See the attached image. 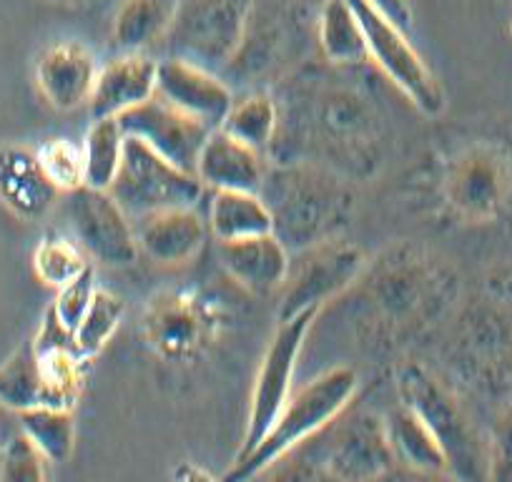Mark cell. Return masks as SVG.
Returning <instances> with one entry per match:
<instances>
[{
	"mask_svg": "<svg viewBox=\"0 0 512 482\" xmlns=\"http://www.w3.org/2000/svg\"><path fill=\"white\" fill-rule=\"evenodd\" d=\"M96 274H93V267H86L81 274H78L73 282H68L66 287L58 289L56 299L48 309L53 312V317L68 329V332H76L78 324H81L83 314H86L88 304H91L93 294H96Z\"/></svg>",
	"mask_w": 512,
	"mask_h": 482,
	"instance_id": "4dcf8cb0",
	"label": "cell"
},
{
	"mask_svg": "<svg viewBox=\"0 0 512 482\" xmlns=\"http://www.w3.org/2000/svg\"><path fill=\"white\" fill-rule=\"evenodd\" d=\"M344 3L357 18L359 31L367 41L369 58L377 63L379 71L390 78L422 113L440 116L445 111V91L432 68L407 41V33L374 0H344Z\"/></svg>",
	"mask_w": 512,
	"mask_h": 482,
	"instance_id": "3957f363",
	"label": "cell"
},
{
	"mask_svg": "<svg viewBox=\"0 0 512 482\" xmlns=\"http://www.w3.org/2000/svg\"><path fill=\"white\" fill-rule=\"evenodd\" d=\"M58 194L43 171L36 149L23 144L0 146V204L23 221H38L53 209Z\"/></svg>",
	"mask_w": 512,
	"mask_h": 482,
	"instance_id": "e0dca14e",
	"label": "cell"
},
{
	"mask_svg": "<svg viewBox=\"0 0 512 482\" xmlns=\"http://www.w3.org/2000/svg\"><path fill=\"white\" fill-rule=\"evenodd\" d=\"M123 146H126V134L118 124V118H96L93 121L81 146L86 186L98 191L111 189L123 159Z\"/></svg>",
	"mask_w": 512,
	"mask_h": 482,
	"instance_id": "d4e9b609",
	"label": "cell"
},
{
	"mask_svg": "<svg viewBox=\"0 0 512 482\" xmlns=\"http://www.w3.org/2000/svg\"><path fill=\"white\" fill-rule=\"evenodd\" d=\"M98 68L101 66L83 43H51L36 61V86L56 111H76L91 101Z\"/></svg>",
	"mask_w": 512,
	"mask_h": 482,
	"instance_id": "5bb4252c",
	"label": "cell"
},
{
	"mask_svg": "<svg viewBox=\"0 0 512 482\" xmlns=\"http://www.w3.org/2000/svg\"><path fill=\"white\" fill-rule=\"evenodd\" d=\"M174 482H221V480H216L206 467L196 465V462H181V465L176 467Z\"/></svg>",
	"mask_w": 512,
	"mask_h": 482,
	"instance_id": "74e56055",
	"label": "cell"
},
{
	"mask_svg": "<svg viewBox=\"0 0 512 482\" xmlns=\"http://www.w3.org/2000/svg\"><path fill=\"white\" fill-rule=\"evenodd\" d=\"M159 61L146 51H121L98 68L88 111L96 118H118L156 96Z\"/></svg>",
	"mask_w": 512,
	"mask_h": 482,
	"instance_id": "9a60e30c",
	"label": "cell"
},
{
	"mask_svg": "<svg viewBox=\"0 0 512 482\" xmlns=\"http://www.w3.org/2000/svg\"><path fill=\"white\" fill-rule=\"evenodd\" d=\"M402 405L427 425L457 482H487V435L450 387L420 365H407L397 377Z\"/></svg>",
	"mask_w": 512,
	"mask_h": 482,
	"instance_id": "7a4b0ae2",
	"label": "cell"
},
{
	"mask_svg": "<svg viewBox=\"0 0 512 482\" xmlns=\"http://www.w3.org/2000/svg\"><path fill=\"white\" fill-rule=\"evenodd\" d=\"M219 259L239 287L259 297L282 292L292 267L289 249L277 234L219 241Z\"/></svg>",
	"mask_w": 512,
	"mask_h": 482,
	"instance_id": "ac0fdd59",
	"label": "cell"
},
{
	"mask_svg": "<svg viewBox=\"0 0 512 482\" xmlns=\"http://www.w3.org/2000/svg\"><path fill=\"white\" fill-rule=\"evenodd\" d=\"M206 224L216 241L274 234L272 209L259 191H214Z\"/></svg>",
	"mask_w": 512,
	"mask_h": 482,
	"instance_id": "ffe728a7",
	"label": "cell"
},
{
	"mask_svg": "<svg viewBox=\"0 0 512 482\" xmlns=\"http://www.w3.org/2000/svg\"><path fill=\"white\" fill-rule=\"evenodd\" d=\"M181 0H123L113 18V43L121 51H146L164 38Z\"/></svg>",
	"mask_w": 512,
	"mask_h": 482,
	"instance_id": "44dd1931",
	"label": "cell"
},
{
	"mask_svg": "<svg viewBox=\"0 0 512 482\" xmlns=\"http://www.w3.org/2000/svg\"><path fill=\"white\" fill-rule=\"evenodd\" d=\"M267 472H272L269 482H324L327 472L322 470L317 457L309 452L307 445L297 447L282 460L274 462Z\"/></svg>",
	"mask_w": 512,
	"mask_h": 482,
	"instance_id": "836d02e7",
	"label": "cell"
},
{
	"mask_svg": "<svg viewBox=\"0 0 512 482\" xmlns=\"http://www.w3.org/2000/svg\"><path fill=\"white\" fill-rule=\"evenodd\" d=\"M71 224L78 247L106 267H131L139 257V241L131 216L118 206L108 191H71Z\"/></svg>",
	"mask_w": 512,
	"mask_h": 482,
	"instance_id": "30bf717a",
	"label": "cell"
},
{
	"mask_svg": "<svg viewBox=\"0 0 512 482\" xmlns=\"http://www.w3.org/2000/svg\"><path fill=\"white\" fill-rule=\"evenodd\" d=\"M251 0H181L166 41L171 56L199 66H226L239 51Z\"/></svg>",
	"mask_w": 512,
	"mask_h": 482,
	"instance_id": "ba28073f",
	"label": "cell"
},
{
	"mask_svg": "<svg viewBox=\"0 0 512 482\" xmlns=\"http://www.w3.org/2000/svg\"><path fill=\"white\" fill-rule=\"evenodd\" d=\"M304 445L334 482H372L397 465L384 417L367 410H344Z\"/></svg>",
	"mask_w": 512,
	"mask_h": 482,
	"instance_id": "5b68a950",
	"label": "cell"
},
{
	"mask_svg": "<svg viewBox=\"0 0 512 482\" xmlns=\"http://www.w3.org/2000/svg\"><path fill=\"white\" fill-rule=\"evenodd\" d=\"M364 267V257L347 241H319L302 249L299 262L289 267V277L282 287L279 322L302 312H322L324 304L342 294Z\"/></svg>",
	"mask_w": 512,
	"mask_h": 482,
	"instance_id": "9c48e42d",
	"label": "cell"
},
{
	"mask_svg": "<svg viewBox=\"0 0 512 482\" xmlns=\"http://www.w3.org/2000/svg\"><path fill=\"white\" fill-rule=\"evenodd\" d=\"M41 159L43 171L48 179L56 184L58 191H71L86 186V174H83V149L68 139H51L36 149Z\"/></svg>",
	"mask_w": 512,
	"mask_h": 482,
	"instance_id": "f546056e",
	"label": "cell"
},
{
	"mask_svg": "<svg viewBox=\"0 0 512 482\" xmlns=\"http://www.w3.org/2000/svg\"><path fill=\"white\" fill-rule=\"evenodd\" d=\"M204 191L206 186L199 176L179 169L146 144L126 136L121 166L108 194L128 216L141 219L154 211L196 206Z\"/></svg>",
	"mask_w": 512,
	"mask_h": 482,
	"instance_id": "277c9868",
	"label": "cell"
},
{
	"mask_svg": "<svg viewBox=\"0 0 512 482\" xmlns=\"http://www.w3.org/2000/svg\"><path fill=\"white\" fill-rule=\"evenodd\" d=\"M262 189H267V196H262L272 209L274 234L284 241V247L302 252L327 241L324 236L342 209L337 186L312 171L289 169L267 176Z\"/></svg>",
	"mask_w": 512,
	"mask_h": 482,
	"instance_id": "52a82bcc",
	"label": "cell"
},
{
	"mask_svg": "<svg viewBox=\"0 0 512 482\" xmlns=\"http://www.w3.org/2000/svg\"><path fill=\"white\" fill-rule=\"evenodd\" d=\"M319 46L334 63H357L369 58L367 41L357 26V18L344 0H327L319 13Z\"/></svg>",
	"mask_w": 512,
	"mask_h": 482,
	"instance_id": "4316f807",
	"label": "cell"
},
{
	"mask_svg": "<svg viewBox=\"0 0 512 482\" xmlns=\"http://www.w3.org/2000/svg\"><path fill=\"white\" fill-rule=\"evenodd\" d=\"M196 176L214 191H259L267 179L264 154L241 144L224 129H214L201 146Z\"/></svg>",
	"mask_w": 512,
	"mask_h": 482,
	"instance_id": "d6986e66",
	"label": "cell"
},
{
	"mask_svg": "<svg viewBox=\"0 0 512 482\" xmlns=\"http://www.w3.org/2000/svg\"><path fill=\"white\" fill-rule=\"evenodd\" d=\"M86 267H91L86 262V252L78 247V241L66 239V236H43L41 244L33 252V272L43 284L53 289L66 287Z\"/></svg>",
	"mask_w": 512,
	"mask_h": 482,
	"instance_id": "f1b7e54d",
	"label": "cell"
},
{
	"mask_svg": "<svg viewBox=\"0 0 512 482\" xmlns=\"http://www.w3.org/2000/svg\"><path fill=\"white\" fill-rule=\"evenodd\" d=\"M384 425H387L397 465L422 472H447L445 457L435 437L410 407L397 402L395 410L384 417Z\"/></svg>",
	"mask_w": 512,
	"mask_h": 482,
	"instance_id": "7402d4cb",
	"label": "cell"
},
{
	"mask_svg": "<svg viewBox=\"0 0 512 482\" xmlns=\"http://www.w3.org/2000/svg\"><path fill=\"white\" fill-rule=\"evenodd\" d=\"M21 435V422H18V412H13L11 407L0 402V455L6 452V447L11 445L16 437Z\"/></svg>",
	"mask_w": 512,
	"mask_h": 482,
	"instance_id": "d590c367",
	"label": "cell"
},
{
	"mask_svg": "<svg viewBox=\"0 0 512 482\" xmlns=\"http://www.w3.org/2000/svg\"><path fill=\"white\" fill-rule=\"evenodd\" d=\"M139 252L161 267H181L204 249L209 224L196 206L164 209L136 219Z\"/></svg>",
	"mask_w": 512,
	"mask_h": 482,
	"instance_id": "2e32d148",
	"label": "cell"
},
{
	"mask_svg": "<svg viewBox=\"0 0 512 482\" xmlns=\"http://www.w3.org/2000/svg\"><path fill=\"white\" fill-rule=\"evenodd\" d=\"M357 385L359 377L352 367H332L307 382L302 390L292 392L262 442L249 455L231 462L221 482H251L284 455L312 440L329 422L349 410Z\"/></svg>",
	"mask_w": 512,
	"mask_h": 482,
	"instance_id": "6da1fadb",
	"label": "cell"
},
{
	"mask_svg": "<svg viewBox=\"0 0 512 482\" xmlns=\"http://www.w3.org/2000/svg\"><path fill=\"white\" fill-rule=\"evenodd\" d=\"M372 482H457L450 472H422L410 470V467L395 465L390 472H384L382 477Z\"/></svg>",
	"mask_w": 512,
	"mask_h": 482,
	"instance_id": "e575fe53",
	"label": "cell"
},
{
	"mask_svg": "<svg viewBox=\"0 0 512 482\" xmlns=\"http://www.w3.org/2000/svg\"><path fill=\"white\" fill-rule=\"evenodd\" d=\"M512 196V156L500 146H475L460 159L452 199L470 219H492Z\"/></svg>",
	"mask_w": 512,
	"mask_h": 482,
	"instance_id": "4fadbf2b",
	"label": "cell"
},
{
	"mask_svg": "<svg viewBox=\"0 0 512 482\" xmlns=\"http://www.w3.org/2000/svg\"><path fill=\"white\" fill-rule=\"evenodd\" d=\"M379 8H382L402 31H410L412 26V8H410V0H374Z\"/></svg>",
	"mask_w": 512,
	"mask_h": 482,
	"instance_id": "8d00e7d4",
	"label": "cell"
},
{
	"mask_svg": "<svg viewBox=\"0 0 512 482\" xmlns=\"http://www.w3.org/2000/svg\"><path fill=\"white\" fill-rule=\"evenodd\" d=\"M156 96L209 129H221L226 113L234 106V93L214 71L176 56L159 61Z\"/></svg>",
	"mask_w": 512,
	"mask_h": 482,
	"instance_id": "7c38bea8",
	"label": "cell"
},
{
	"mask_svg": "<svg viewBox=\"0 0 512 482\" xmlns=\"http://www.w3.org/2000/svg\"><path fill=\"white\" fill-rule=\"evenodd\" d=\"M21 435L46 457L48 465H61L76 447V420L66 407H33L18 412Z\"/></svg>",
	"mask_w": 512,
	"mask_h": 482,
	"instance_id": "603a6c76",
	"label": "cell"
},
{
	"mask_svg": "<svg viewBox=\"0 0 512 482\" xmlns=\"http://www.w3.org/2000/svg\"><path fill=\"white\" fill-rule=\"evenodd\" d=\"M43 3H51V6L73 8V6H86V3H91V0H43Z\"/></svg>",
	"mask_w": 512,
	"mask_h": 482,
	"instance_id": "f35d334b",
	"label": "cell"
},
{
	"mask_svg": "<svg viewBox=\"0 0 512 482\" xmlns=\"http://www.w3.org/2000/svg\"><path fill=\"white\" fill-rule=\"evenodd\" d=\"M0 482H48L46 457L18 435L0 455Z\"/></svg>",
	"mask_w": 512,
	"mask_h": 482,
	"instance_id": "1f68e13d",
	"label": "cell"
},
{
	"mask_svg": "<svg viewBox=\"0 0 512 482\" xmlns=\"http://www.w3.org/2000/svg\"><path fill=\"white\" fill-rule=\"evenodd\" d=\"M123 134L128 139H136L169 159L179 169L196 174V161H199L201 146L209 139L214 129L196 121L189 113L179 111L176 106L166 103L164 98L154 96L141 106L118 116Z\"/></svg>",
	"mask_w": 512,
	"mask_h": 482,
	"instance_id": "8fae6325",
	"label": "cell"
},
{
	"mask_svg": "<svg viewBox=\"0 0 512 482\" xmlns=\"http://www.w3.org/2000/svg\"><path fill=\"white\" fill-rule=\"evenodd\" d=\"M487 462V482H512V402L492 422Z\"/></svg>",
	"mask_w": 512,
	"mask_h": 482,
	"instance_id": "d6a6232c",
	"label": "cell"
},
{
	"mask_svg": "<svg viewBox=\"0 0 512 482\" xmlns=\"http://www.w3.org/2000/svg\"><path fill=\"white\" fill-rule=\"evenodd\" d=\"M221 129L264 154L277 134V106L267 93H251L239 101L234 98V106L226 113Z\"/></svg>",
	"mask_w": 512,
	"mask_h": 482,
	"instance_id": "484cf974",
	"label": "cell"
},
{
	"mask_svg": "<svg viewBox=\"0 0 512 482\" xmlns=\"http://www.w3.org/2000/svg\"><path fill=\"white\" fill-rule=\"evenodd\" d=\"M123 314H126V304H123L118 294L108 292V289H96L81 324L73 332V344H76L78 357L86 359V362L96 357L111 342Z\"/></svg>",
	"mask_w": 512,
	"mask_h": 482,
	"instance_id": "83f0119b",
	"label": "cell"
},
{
	"mask_svg": "<svg viewBox=\"0 0 512 482\" xmlns=\"http://www.w3.org/2000/svg\"><path fill=\"white\" fill-rule=\"evenodd\" d=\"M0 402L13 412H26L46 405L41 365L36 344L23 342L11 357L0 365Z\"/></svg>",
	"mask_w": 512,
	"mask_h": 482,
	"instance_id": "cb8c5ba5",
	"label": "cell"
},
{
	"mask_svg": "<svg viewBox=\"0 0 512 482\" xmlns=\"http://www.w3.org/2000/svg\"><path fill=\"white\" fill-rule=\"evenodd\" d=\"M317 317L319 312L312 309V312H302L297 317H289L279 322L272 342L264 349L259 370H256L249 412H246L244 422V435H241V445L234 460L249 455L262 442V437L267 435L269 427L274 425L277 415L282 412V407L292 397L294 372H297L304 342H307V334Z\"/></svg>",
	"mask_w": 512,
	"mask_h": 482,
	"instance_id": "8992f818",
	"label": "cell"
}]
</instances>
